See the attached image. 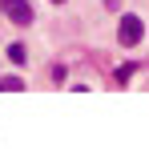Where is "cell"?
Segmentation results:
<instances>
[{
    "mask_svg": "<svg viewBox=\"0 0 149 149\" xmlns=\"http://www.w3.org/2000/svg\"><path fill=\"white\" fill-rule=\"evenodd\" d=\"M141 40H145V20H141L137 12H125L121 24H117V45H121V49H137Z\"/></svg>",
    "mask_w": 149,
    "mask_h": 149,
    "instance_id": "cell-1",
    "label": "cell"
},
{
    "mask_svg": "<svg viewBox=\"0 0 149 149\" xmlns=\"http://www.w3.org/2000/svg\"><path fill=\"white\" fill-rule=\"evenodd\" d=\"M0 12H4L12 24H20V28H28L32 20H36V12H32L28 0H0Z\"/></svg>",
    "mask_w": 149,
    "mask_h": 149,
    "instance_id": "cell-2",
    "label": "cell"
},
{
    "mask_svg": "<svg viewBox=\"0 0 149 149\" xmlns=\"http://www.w3.org/2000/svg\"><path fill=\"white\" fill-rule=\"evenodd\" d=\"M20 89H24L20 77H0V93H20Z\"/></svg>",
    "mask_w": 149,
    "mask_h": 149,
    "instance_id": "cell-3",
    "label": "cell"
},
{
    "mask_svg": "<svg viewBox=\"0 0 149 149\" xmlns=\"http://www.w3.org/2000/svg\"><path fill=\"white\" fill-rule=\"evenodd\" d=\"M8 61H12V65H24V61H28V49H24V45H8Z\"/></svg>",
    "mask_w": 149,
    "mask_h": 149,
    "instance_id": "cell-4",
    "label": "cell"
},
{
    "mask_svg": "<svg viewBox=\"0 0 149 149\" xmlns=\"http://www.w3.org/2000/svg\"><path fill=\"white\" fill-rule=\"evenodd\" d=\"M133 73H141V65H121V69H117V81L125 85V81H129Z\"/></svg>",
    "mask_w": 149,
    "mask_h": 149,
    "instance_id": "cell-5",
    "label": "cell"
},
{
    "mask_svg": "<svg viewBox=\"0 0 149 149\" xmlns=\"http://www.w3.org/2000/svg\"><path fill=\"white\" fill-rule=\"evenodd\" d=\"M52 4H65V0H52Z\"/></svg>",
    "mask_w": 149,
    "mask_h": 149,
    "instance_id": "cell-6",
    "label": "cell"
}]
</instances>
